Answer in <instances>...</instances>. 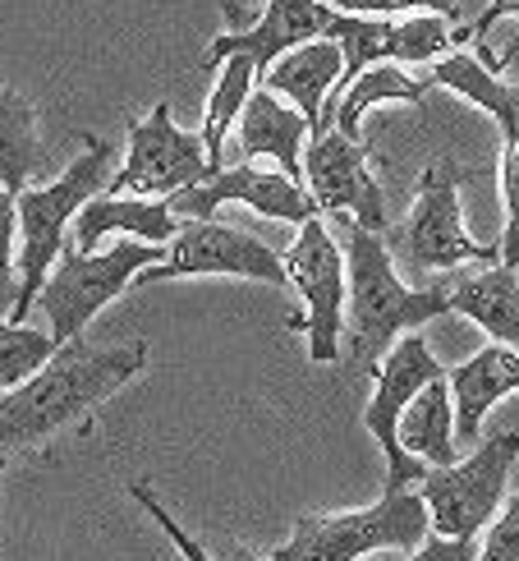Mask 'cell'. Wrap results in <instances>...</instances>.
Instances as JSON below:
<instances>
[{
    "instance_id": "cb8c5ba5",
    "label": "cell",
    "mask_w": 519,
    "mask_h": 561,
    "mask_svg": "<svg viewBox=\"0 0 519 561\" xmlns=\"http://www.w3.org/2000/svg\"><path fill=\"white\" fill-rule=\"evenodd\" d=\"M37 167V102L19 88H0V190L19 198Z\"/></svg>"
},
{
    "instance_id": "1f68e13d",
    "label": "cell",
    "mask_w": 519,
    "mask_h": 561,
    "mask_svg": "<svg viewBox=\"0 0 519 561\" xmlns=\"http://www.w3.org/2000/svg\"><path fill=\"white\" fill-rule=\"evenodd\" d=\"M478 543H460V539H423L410 561H474Z\"/></svg>"
},
{
    "instance_id": "4fadbf2b",
    "label": "cell",
    "mask_w": 519,
    "mask_h": 561,
    "mask_svg": "<svg viewBox=\"0 0 519 561\" xmlns=\"http://www.w3.org/2000/svg\"><path fill=\"white\" fill-rule=\"evenodd\" d=\"M180 276H240V280H267V286H290L280 253H272L249 230H234L221 221H184L166 259L138 272L134 286H157V280H180Z\"/></svg>"
},
{
    "instance_id": "52a82bcc",
    "label": "cell",
    "mask_w": 519,
    "mask_h": 561,
    "mask_svg": "<svg viewBox=\"0 0 519 561\" xmlns=\"http://www.w3.org/2000/svg\"><path fill=\"white\" fill-rule=\"evenodd\" d=\"M469 175L474 171H460L455 161H437V167L423 171L414 213L405 217V226H400L395 236H387V244H395L405 267H414V272H455L464 263H483V267L501 263L497 244H478V240H469V230H464L460 184Z\"/></svg>"
},
{
    "instance_id": "e575fe53",
    "label": "cell",
    "mask_w": 519,
    "mask_h": 561,
    "mask_svg": "<svg viewBox=\"0 0 519 561\" xmlns=\"http://www.w3.org/2000/svg\"><path fill=\"white\" fill-rule=\"evenodd\" d=\"M217 561H221V557H217ZM226 561H267V557L253 552V548H244V543H230V548H226Z\"/></svg>"
},
{
    "instance_id": "7a4b0ae2",
    "label": "cell",
    "mask_w": 519,
    "mask_h": 561,
    "mask_svg": "<svg viewBox=\"0 0 519 561\" xmlns=\"http://www.w3.org/2000/svg\"><path fill=\"white\" fill-rule=\"evenodd\" d=\"M341 253H345V341H341V355L354 364V373H368L372 378L382 355L400 336H410L414 327L451 313V280L410 290L405 280L395 276V259H391L387 236H372V230L354 226V221H345Z\"/></svg>"
},
{
    "instance_id": "44dd1931",
    "label": "cell",
    "mask_w": 519,
    "mask_h": 561,
    "mask_svg": "<svg viewBox=\"0 0 519 561\" xmlns=\"http://www.w3.org/2000/svg\"><path fill=\"white\" fill-rule=\"evenodd\" d=\"M428 92H432L428 79H410L400 65H372V69H364V75L341 92L332 106L322 111L318 134H322V129H336V134L349 138V144H364L359 125H364V111H368V106H377V102H410V106H423V98H428Z\"/></svg>"
},
{
    "instance_id": "d4e9b609",
    "label": "cell",
    "mask_w": 519,
    "mask_h": 561,
    "mask_svg": "<svg viewBox=\"0 0 519 561\" xmlns=\"http://www.w3.org/2000/svg\"><path fill=\"white\" fill-rule=\"evenodd\" d=\"M253 65L244 56H230L217 65V83H211V98H207V111H203V148H207V161H211V171H221V152H226V138L230 129L240 125V111L244 102L253 98Z\"/></svg>"
},
{
    "instance_id": "5b68a950",
    "label": "cell",
    "mask_w": 519,
    "mask_h": 561,
    "mask_svg": "<svg viewBox=\"0 0 519 561\" xmlns=\"http://www.w3.org/2000/svg\"><path fill=\"white\" fill-rule=\"evenodd\" d=\"M166 253L152 249V244H138V240H120L111 244L106 253H74L65 249L46 286L37 295L46 322H51V341L69 345V341H83V327L97 318L111 299H120L138 272L157 267Z\"/></svg>"
},
{
    "instance_id": "ba28073f",
    "label": "cell",
    "mask_w": 519,
    "mask_h": 561,
    "mask_svg": "<svg viewBox=\"0 0 519 561\" xmlns=\"http://www.w3.org/2000/svg\"><path fill=\"white\" fill-rule=\"evenodd\" d=\"M207 175H211V161H207L203 138L175 125L171 102H157L143 121H129L125 167L106 180L102 194L166 203L180 190H194Z\"/></svg>"
},
{
    "instance_id": "9a60e30c",
    "label": "cell",
    "mask_w": 519,
    "mask_h": 561,
    "mask_svg": "<svg viewBox=\"0 0 519 561\" xmlns=\"http://www.w3.org/2000/svg\"><path fill=\"white\" fill-rule=\"evenodd\" d=\"M226 203H244L272 221H295V226L318 217V207L299 180L280 175L276 167H257V161H234V167H221L207 180H198L194 190H180L175 198H166L171 217L180 226L184 221H211L217 207H226Z\"/></svg>"
},
{
    "instance_id": "d590c367",
    "label": "cell",
    "mask_w": 519,
    "mask_h": 561,
    "mask_svg": "<svg viewBox=\"0 0 519 561\" xmlns=\"http://www.w3.org/2000/svg\"><path fill=\"white\" fill-rule=\"evenodd\" d=\"M0 470H5V460H0Z\"/></svg>"
},
{
    "instance_id": "d6986e66",
    "label": "cell",
    "mask_w": 519,
    "mask_h": 561,
    "mask_svg": "<svg viewBox=\"0 0 519 561\" xmlns=\"http://www.w3.org/2000/svg\"><path fill=\"white\" fill-rule=\"evenodd\" d=\"M106 236H134L138 244L161 249L180 236V221L171 217L166 203L97 194V198H88L83 213L74 217V253H97V244Z\"/></svg>"
},
{
    "instance_id": "7c38bea8",
    "label": "cell",
    "mask_w": 519,
    "mask_h": 561,
    "mask_svg": "<svg viewBox=\"0 0 519 561\" xmlns=\"http://www.w3.org/2000/svg\"><path fill=\"white\" fill-rule=\"evenodd\" d=\"M221 10L230 19V28L211 42L207 69H217L230 56H244L257 79L286 51H295V46L318 42V37H336V28H341V14L332 5H322V0H267L263 14H244L234 0H221Z\"/></svg>"
},
{
    "instance_id": "4316f807",
    "label": "cell",
    "mask_w": 519,
    "mask_h": 561,
    "mask_svg": "<svg viewBox=\"0 0 519 561\" xmlns=\"http://www.w3.org/2000/svg\"><path fill=\"white\" fill-rule=\"evenodd\" d=\"M336 14H359V19H400V14H437L460 28V0H322Z\"/></svg>"
},
{
    "instance_id": "603a6c76",
    "label": "cell",
    "mask_w": 519,
    "mask_h": 561,
    "mask_svg": "<svg viewBox=\"0 0 519 561\" xmlns=\"http://www.w3.org/2000/svg\"><path fill=\"white\" fill-rule=\"evenodd\" d=\"M432 88H451L460 92L464 102H474L478 111H487L492 121H497V129H519V88L497 79L492 69L478 60V56H469V51H451V56H441L432 65V75H428Z\"/></svg>"
},
{
    "instance_id": "f546056e",
    "label": "cell",
    "mask_w": 519,
    "mask_h": 561,
    "mask_svg": "<svg viewBox=\"0 0 519 561\" xmlns=\"http://www.w3.org/2000/svg\"><path fill=\"white\" fill-rule=\"evenodd\" d=\"M129 497H134L138 506L148 511V520H152V525H157L161 534H166V539L175 543V552H180L184 561H217V557H211V552H207V548H203V543L194 539V534H184V525H180V520L171 516L166 506H161V497L152 493L148 483H129Z\"/></svg>"
},
{
    "instance_id": "836d02e7",
    "label": "cell",
    "mask_w": 519,
    "mask_h": 561,
    "mask_svg": "<svg viewBox=\"0 0 519 561\" xmlns=\"http://www.w3.org/2000/svg\"><path fill=\"white\" fill-rule=\"evenodd\" d=\"M478 60H483L497 79H501V69H515V75H519V37H510V42H506V51H501V56H492L487 46H483V56H478Z\"/></svg>"
},
{
    "instance_id": "ac0fdd59",
    "label": "cell",
    "mask_w": 519,
    "mask_h": 561,
    "mask_svg": "<svg viewBox=\"0 0 519 561\" xmlns=\"http://www.w3.org/2000/svg\"><path fill=\"white\" fill-rule=\"evenodd\" d=\"M336 83H341V46L332 37L295 46V51H286L263 75V88L276 92V98H286L303 121H309L313 134L322 125V111H326V102H332Z\"/></svg>"
},
{
    "instance_id": "e0dca14e",
    "label": "cell",
    "mask_w": 519,
    "mask_h": 561,
    "mask_svg": "<svg viewBox=\"0 0 519 561\" xmlns=\"http://www.w3.org/2000/svg\"><path fill=\"white\" fill-rule=\"evenodd\" d=\"M451 387V410H455V437L469 442L478 437L483 419L492 405H501L510 391H519V350L510 345H483L474 359L455 364L446 373Z\"/></svg>"
},
{
    "instance_id": "d6a6232c",
    "label": "cell",
    "mask_w": 519,
    "mask_h": 561,
    "mask_svg": "<svg viewBox=\"0 0 519 561\" xmlns=\"http://www.w3.org/2000/svg\"><path fill=\"white\" fill-rule=\"evenodd\" d=\"M501 19H519V0H492V5H487L474 23H464V28H469V37H487Z\"/></svg>"
},
{
    "instance_id": "484cf974",
    "label": "cell",
    "mask_w": 519,
    "mask_h": 561,
    "mask_svg": "<svg viewBox=\"0 0 519 561\" xmlns=\"http://www.w3.org/2000/svg\"><path fill=\"white\" fill-rule=\"evenodd\" d=\"M56 350L60 345L51 341V332H37L28 322H0V396L28 382Z\"/></svg>"
},
{
    "instance_id": "2e32d148",
    "label": "cell",
    "mask_w": 519,
    "mask_h": 561,
    "mask_svg": "<svg viewBox=\"0 0 519 561\" xmlns=\"http://www.w3.org/2000/svg\"><path fill=\"white\" fill-rule=\"evenodd\" d=\"M309 121L286 106L267 88H253L240 111V161H272L280 175L303 184V148H309Z\"/></svg>"
},
{
    "instance_id": "30bf717a",
    "label": "cell",
    "mask_w": 519,
    "mask_h": 561,
    "mask_svg": "<svg viewBox=\"0 0 519 561\" xmlns=\"http://www.w3.org/2000/svg\"><path fill=\"white\" fill-rule=\"evenodd\" d=\"M332 42L341 46V83L332 92V102H336L372 65H437L441 56L460 51V42H469V28L464 23L455 28V23H446L437 14H400V19L341 14V28Z\"/></svg>"
},
{
    "instance_id": "3957f363",
    "label": "cell",
    "mask_w": 519,
    "mask_h": 561,
    "mask_svg": "<svg viewBox=\"0 0 519 561\" xmlns=\"http://www.w3.org/2000/svg\"><path fill=\"white\" fill-rule=\"evenodd\" d=\"M83 152L60 171L51 184H28L14 198V217H19V295H14V313L10 322H23L33 313V304L51 276L56 259L65 253L69 221L83 213L88 198H97L111 180V144L102 138H83Z\"/></svg>"
},
{
    "instance_id": "5bb4252c",
    "label": "cell",
    "mask_w": 519,
    "mask_h": 561,
    "mask_svg": "<svg viewBox=\"0 0 519 561\" xmlns=\"http://www.w3.org/2000/svg\"><path fill=\"white\" fill-rule=\"evenodd\" d=\"M368 161H372L368 144H349L345 134L322 129L303 148V180H309L303 190H309L318 217L336 213L354 226L372 230V236H387V194Z\"/></svg>"
},
{
    "instance_id": "83f0119b",
    "label": "cell",
    "mask_w": 519,
    "mask_h": 561,
    "mask_svg": "<svg viewBox=\"0 0 519 561\" xmlns=\"http://www.w3.org/2000/svg\"><path fill=\"white\" fill-rule=\"evenodd\" d=\"M501 148V203H506V236H501V267L519 272V129H506Z\"/></svg>"
},
{
    "instance_id": "8992f818",
    "label": "cell",
    "mask_w": 519,
    "mask_h": 561,
    "mask_svg": "<svg viewBox=\"0 0 519 561\" xmlns=\"http://www.w3.org/2000/svg\"><path fill=\"white\" fill-rule=\"evenodd\" d=\"M515 456H519V433H497L478 451L446 465V470H423L414 493L428 506L432 539L478 543V534L492 525V516L501 506Z\"/></svg>"
},
{
    "instance_id": "ffe728a7",
    "label": "cell",
    "mask_w": 519,
    "mask_h": 561,
    "mask_svg": "<svg viewBox=\"0 0 519 561\" xmlns=\"http://www.w3.org/2000/svg\"><path fill=\"white\" fill-rule=\"evenodd\" d=\"M451 313H464L492 336V345L519 350V272L515 267H478L451 280Z\"/></svg>"
},
{
    "instance_id": "7402d4cb",
    "label": "cell",
    "mask_w": 519,
    "mask_h": 561,
    "mask_svg": "<svg viewBox=\"0 0 519 561\" xmlns=\"http://www.w3.org/2000/svg\"><path fill=\"white\" fill-rule=\"evenodd\" d=\"M395 437L405 456L423 460L428 470H446L455 465V410H451V387L446 378H432L414 401L405 405L395 424Z\"/></svg>"
},
{
    "instance_id": "9c48e42d",
    "label": "cell",
    "mask_w": 519,
    "mask_h": 561,
    "mask_svg": "<svg viewBox=\"0 0 519 561\" xmlns=\"http://www.w3.org/2000/svg\"><path fill=\"white\" fill-rule=\"evenodd\" d=\"M280 263H286L290 290H299L303 299V313L290 318V327L309 336L313 364H336L345 341V253L332 240L326 221H303L290 253H280Z\"/></svg>"
},
{
    "instance_id": "4dcf8cb0",
    "label": "cell",
    "mask_w": 519,
    "mask_h": 561,
    "mask_svg": "<svg viewBox=\"0 0 519 561\" xmlns=\"http://www.w3.org/2000/svg\"><path fill=\"white\" fill-rule=\"evenodd\" d=\"M474 561H519V493L501 506V516H492V525L483 529Z\"/></svg>"
},
{
    "instance_id": "6da1fadb",
    "label": "cell",
    "mask_w": 519,
    "mask_h": 561,
    "mask_svg": "<svg viewBox=\"0 0 519 561\" xmlns=\"http://www.w3.org/2000/svg\"><path fill=\"white\" fill-rule=\"evenodd\" d=\"M148 341L129 345H83L69 341L46 359L23 387L0 396V460L51 442L56 433L88 428L125 382L148 368Z\"/></svg>"
},
{
    "instance_id": "8fae6325",
    "label": "cell",
    "mask_w": 519,
    "mask_h": 561,
    "mask_svg": "<svg viewBox=\"0 0 519 561\" xmlns=\"http://www.w3.org/2000/svg\"><path fill=\"white\" fill-rule=\"evenodd\" d=\"M432 378H446V368L437 364L432 345L423 341L418 332L400 336L382 355L377 373H372L377 391H372V401L364 410V424H368V433L377 437V447H382V456H387V488H382V493H405V488L418 483L423 470H428L423 460L405 456V447H400V437H395V424H400V414H405V405Z\"/></svg>"
},
{
    "instance_id": "f1b7e54d",
    "label": "cell",
    "mask_w": 519,
    "mask_h": 561,
    "mask_svg": "<svg viewBox=\"0 0 519 561\" xmlns=\"http://www.w3.org/2000/svg\"><path fill=\"white\" fill-rule=\"evenodd\" d=\"M19 295V217L14 198L0 190V322H10Z\"/></svg>"
},
{
    "instance_id": "277c9868",
    "label": "cell",
    "mask_w": 519,
    "mask_h": 561,
    "mask_svg": "<svg viewBox=\"0 0 519 561\" xmlns=\"http://www.w3.org/2000/svg\"><path fill=\"white\" fill-rule=\"evenodd\" d=\"M428 534V506L405 488L359 511H309L295 520L290 543L272 548L267 561H359L377 548H423Z\"/></svg>"
}]
</instances>
